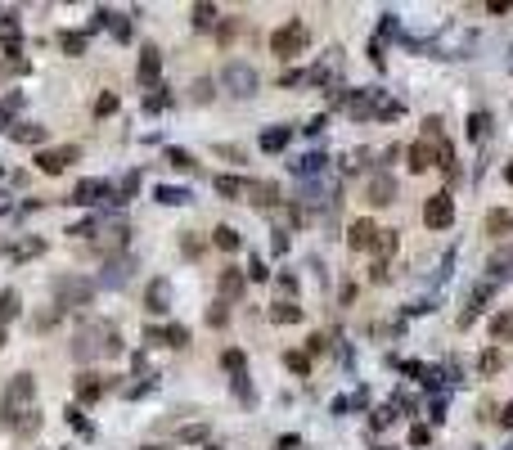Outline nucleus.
Instances as JSON below:
<instances>
[{"label":"nucleus","mask_w":513,"mask_h":450,"mask_svg":"<svg viewBox=\"0 0 513 450\" xmlns=\"http://www.w3.org/2000/svg\"><path fill=\"white\" fill-rule=\"evenodd\" d=\"M5 423L18 437H32L41 428V410H36V378L32 374H14L5 387Z\"/></svg>","instance_id":"nucleus-1"},{"label":"nucleus","mask_w":513,"mask_h":450,"mask_svg":"<svg viewBox=\"0 0 513 450\" xmlns=\"http://www.w3.org/2000/svg\"><path fill=\"white\" fill-rule=\"evenodd\" d=\"M122 352V338L118 329L108 320H90L81 333H77V343H73V356L77 360H99V356H118Z\"/></svg>","instance_id":"nucleus-2"},{"label":"nucleus","mask_w":513,"mask_h":450,"mask_svg":"<svg viewBox=\"0 0 513 450\" xmlns=\"http://www.w3.org/2000/svg\"><path fill=\"white\" fill-rule=\"evenodd\" d=\"M270 54H279V59H298V54H306V23L289 18L284 27H275V32H270Z\"/></svg>","instance_id":"nucleus-3"},{"label":"nucleus","mask_w":513,"mask_h":450,"mask_svg":"<svg viewBox=\"0 0 513 450\" xmlns=\"http://www.w3.org/2000/svg\"><path fill=\"white\" fill-rule=\"evenodd\" d=\"M221 86L230 90V95H239V99H252L256 90H261V77H256L252 64H239V59H230V64L221 68Z\"/></svg>","instance_id":"nucleus-4"},{"label":"nucleus","mask_w":513,"mask_h":450,"mask_svg":"<svg viewBox=\"0 0 513 450\" xmlns=\"http://www.w3.org/2000/svg\"><path fill=\"white\" fill-rule=\"evenodd\" d=\"M77 158H81V149H77V144L41 149V153H36V172H45V176H59V172H68V167H73Z\"/></svg>","instance_id":"nucleus-5"},{"label":"nucleus","mask_w":513,"mask_h":450,"mask_svg":"<svg viewBox=\"0 0 513 450\" xmlns=\"http://www.w3.org/2000/svg\"><path fill=\"white\" fill-rule=\"evenodd\" d=\"M455 221V203H450V194H432L423 203V225L428 230H446Z\"/></svg>","instance_id":"nucleus-6"},{"label":"nucleus","mask_w":513,"mask_h":450,"mask_svg":"<svg viewBox=\"0 0 513 450\" xmlns=\"http://www.w3.org/2000/svg\"><path fill=\"white\" fill-rule=\"evenodd\" d=\"M54 297H59V306H81V302H90V279H54Z\"/></svg>","instance_id":"nucleus-7"},{"label":"nucleus","mask_w":513,"mask_h":450,"mask_svg":"<svg viewBox=\"0 0 513 450\" xmlns=\"http://www.w3.org/2000/svg\"><path fill=\"white\" fill-rule=\"evenodd\" d=\"M127 225H113V230H104V235L95 239V252H104V257H113V252H122L127 248Z\"/></svg>","instance_id":"nucleus-8"},{"label":"nucleus","mask_w":513,"mask_h":450,"mask_svg":"<svg viewBox=\"0 0 513 450\" xmlns=\"http://www.w3.org/2000/svg\"><path fill=\"white\" fill-rule=\"evenodd\" d=\"M392 194H396V181L387 172H378L374 181H369V203L374 207H383V203H392Z\"/></svg>","instance_id":"nucleus-9"},{"label":"nucleus","mask_w":513,"mask_h":450,"mask_svg":"<svg viewBox=\"0 0 513 450\" xmlns=\"http://www.w3.org/2000/svg\"><path fill=\"white\" fill-rule=\"evenodd\" d=\"M437 158H441V153L432 149V140H419V144H410V167H415V172H428Z\"/></svg>","instance_id":"nucleus-10"},{"label":"nucleus","mask_w":513,"mask_h":450,"mask_svg":"<svg viewBox=\"0 0 513 450\" xmlns=\"http://www.w3.org/2000/svg\"><path fill=\"white\" fill-rule=\"evenodd\" d=\"M158 68H162V54H158V45H144V50H140V81L149 86L153 77H158Z\"/></svg>","instance_id":"nucleus-11"},{"label":"nucleus","mask_w":513,"mask_h":450,"mask_svg":"<svg viewBox=\"0 0 513 450\" xmlns=\"http://www.w3.org/2000/svg\"><path fill=\"white\" fill-rule=\"evenodd\" d=\"M378 239V225L374 221H352V235H347V243L352 248H374Z\"/></svg>","instance_id":"nucleus-12"},{"label":"nucleus","mask_w":513,"mask_h":450,"mask_svg":"<svg viewBox=\"0 0 513 450\" xmlns=\"http://www.w3.org/2000/svg\"><path fill=\"white\" fill-rule=\"evenodd\" d=\"M396 243H401V239H396V230H378V239H374V266H383V261L392 257Z\"/></svg>","instance_id":"nucleus-13"},{"label":"nucleus","mask_w":513,"mask_h":450,"mask_svg":"<svg viewBox=\"0 0 513 450\" xmlns=\"http://www.w3.org/2000/svg\"><path fill=\"white\" fill-rule=\"evenodd\" d=\"M99 194H108L104 181H81V185H77V194H73V203H86V207H90V203H99Z\"/></svg>","instance_id":"nucleus-14"},{"label":"nucleus","mask_w":513,"mask_h":450,"mask_svg":"<svg viewBox=\"0 0 513 450\" xmlns=\"http://www.w3.org/2000/svg\"><path fill=\"white\" fill-rule=\"evenodd\" d=\"M513 230V212H504V207H495V212H486V235H509Z\"/></svg>","instance_id":"nucleus-15"},{"label":"nucleus","mask_w":513,"mask_h":450,"mask_svg":"<svg viewBox=\"0 0 513 450\" xmlns=\"http://www.w3.org/2000/svg\"><path fill=\"white\" fill-rule=\"evenodd\" d=\"M149 338H153V343L167 338V347H185V343H189V329H185V324H167L162 333H149Z\"/></svg>","instance_id":"nucleus-16"},{"label":"nucleus","mask_w":513,"mask_h":450,"mask_svg":"<svg viewBox=\"0 0 513 450\" xmlns=\"http://www.w3.org/2000/svg\"><path fill=\"white\" fill-rule=\"evenodd\" d=\"M491 338H495V343H509V338H513V311H500L491 320Z\"/></svg>","instance_id":"nucleus-17"},{"label":"nucleus","mask_w":513,"mask_h":450,"mask_svg":"<svg viewBox=\"0 0 513 450\" xmlns=\"http://www.w3.org/2000/svg\"><path fill=\"white\" fill-rule=\"evenodd\" d=\"M99 392H104V383H99L95 374H81V378H77V401H95Z\"/></svg>","instance_id":"nucleus-18"},{"label":"nucleus","mask_w":513,"mask_h":450,"mask_svg":"<svg viewBox=\"0 0 513 450\" xmlns=\"http://www.w3.org/2000/svg\"><path fill=\"white\" fill-rule=\"evenodd\" d=\"M270 320H275V324H298L302 311L293 306V302H275V306H270Z\"/></svg>","instance_id":"nucleus-19"},{"label":"nucleus","mask_w":513,"mask_h":450,"mask_svg":"<svg viewBox=\"0 0 513 450\" xmlns=\"http://www.w3.org/2000/svg\"><path fill=\"white\" fill-rule=\"evenodd\" d=\"M244 194H252V203H275V185H261V181H244Z\"/></svg>","instance_id":"nucleus-20"},{"label":"nucleus","mask_w":513,"mask_h":450,"mask_svg":"<svg viewBox=\"0 0 513 450\" xmlns=\"http://www.w3.org/2000/svg\"><path fill=\"white\" fill-rule=\"evenodd\" d=\"M284 144H289V127H275V131H261V149H266V153L284 149Z\"/></svg>","instance_id":"nucleus-21"},{"label":"nucleus","mask_w":513,"mask_h":450,"mask_svg":"<svg viewBox=\"0 0 513 450\" xmlns=\"http://www.w3.org/2000/svg\"><path fill=\"white\" fill-rule=\"evenodd\" d=\"M216 194L221 198H244V181L239 176H216Z\"/></svg>","instance_id":"nucleus-22"},{"label":"nucleus","mask_w":513,"mask_h":450,"mask_svg":"<svg viewBox=\"0 0 513 450\" xmlns=\"http://www.w3.org/2000/svg\"><path fill=\"white\" fill-rule=\"evenodd\" d=\"M212 243L221 248V252H235V248H239V235L230 230V225H216V230H212Z\"/></svg>","instance_id":"nucleus-23"},{"label":"nucleus","mask_w":513,"mask_h":450,"mask_svg":"<svg viewBox=\"0 0 513 450\" xmlns=\"http://www.w3.org/2000/svg\"><path fill=\"white\" fill-rule=\"evenodd\" d=\"M14 311H18V293H14V289H5V293H0V329H5V324L14 320Z\"/></svg>","instance_id":"nucleus-24"},{"label":"nucleus","mask_w":513,"mask_h":450,"mask_svg":"<svg viewBox=\"0 0 513 450\" xmlns=\"http://www.w3.org/2000/svg\"><path fill=\"white\" fill-rule=\"evenodd\" d=\"M41 248H45L41 239H23V243H14V248H10V257H14V261H27V257H36Z\"/></svg>","instance_id":"nucleus-25"},{"label":"nucleus","mask_w":513,"mask_h":450,"mask_svg":"<svg viewBox=\"0 0 513 450\" xmlns=\"http://www.w3.org/2000/svg\"><path fill=\"white\" fill-rule=\"evenodd\" d=\"M221 293L225 297H239V293H244V275H239V270H221Z\"/></svg>","instance_id":"nucleus-26"},{"label":"nucleus","mask_w":513,"mask_h":450,"mask_svg":"<svg viewBox=\"0 0 513 450\" xmlns=\"http://www.w3.org/2000/svg\"><path fill=\"white\" fill-rule=\"evenodd\" d=\"M10 135H14V140H27V144H41V140H45V127H32V122H27V127H10Z\"/></svg>","instance_id":"nucleus-27"},{"label":"nucleus","mask_w":513,"mask_h":450,"mask_svg":"<svg viewBox=\"0 0 513 450\" xmlns=\"http://www.w3.org/2000/svg\"><path fill=\"white\" fill-rule=\"evenodd\" d=\"M158 203H171V207H176V203H189V189H176V185H162V189H158Z\"/></svg>","instance_id":"nucleus-28"},{"label":"nucleus","mask_w":513,"mask_h":450,"mask_svg":"<svg viewBox=\"0 0 513 450\" xmlns=\"http://www.w3.org/2000/svg\"><path fill=\"white\" fill-rule=\"evenodd\" d=\"M212 23H216V5H194V27H203L207 32Z\"/></svg>","instance_id":"nucleus-29"},{"label":"nucleus","mask_w":513,"mask_h":450,"mask_svg":"<svg viewBox=\"0 0 513 450\" xmlns=\"http://www.w3.org/2000/svg\"><path fill=\"white\" fill-rule=\"evenodd\" d=\"M486 270H495V275H509V270H513V252H509V248H504V252H495V257L486 261Z\"/></svg>","instance_id":"nucleus-30"},{"label":"nucleus","mask_w":513,"mask_h":450,"mask_svg":"<svg viewBox=\"0 0 513 450\" xmlns=\"http://www.w3.org/2000/svg\"><path fill=\"white\" fill-rule=\"evenodd\" d=\"M162 306H167V284H149V311H162Z\"/></svg>","instance_id":"nucleus-31"},{"label":"nucleus","mask_w":513,"mask_h":450,"mask_svg":"<svg viewBox=\"0 0 513 450\" xmlns=\"http://www.w3.org/2000/svg\"><path fill=\"white\" fill-rule=\"evenodd\" d=\"M284 365H289L293 374H306V369H311V356H306V352H289V356H284Z\"/></svg>","instance_id":"nucleus-32"},{"label":"nucleus","mask_w":513,"mask_h":450,"mask_svg":"<svg viewBox=\"0 0 513 450\" xmlns=\"http://www.w3.org/2000/svg\"><path fill=\"white\" fill-rule=\"evenodd\" d=\"M477 369H482V374H500V352H495V347H491V352H482Z\"/></svg>","instance_id":"nucleus-33"},{"label":"nucleus","mask_w":513,"mask_h":450,"mask_svg":"<svg viewBox=\"0 0 513 450\" xmlns=\"http://www.w3.org/2000/svg\"><path fill=\"white\" fill-rule=\"evenodd\" d=\"M486 127H491V118H486V113H473V118H469V135H473V140L486 135Z\"/></svg>","instance_id":"nucleus-34"},{"label":"nucleus","mask_w":513,"mask_h":450,"mask_svg":"<svg viewBox=\"0 0 513 450\" xmlns=\"http://www.w3.org/2000/svg\"><path fill=\"white\" fill-rule=\"evenodd\" d=\"M64 50L68 54H86V36L81 32H64Z\"/></svg>","instance_id":"nucleus-35"},{"label":"nucleus","mask_w":513,"mask_h":450,"mask_svg":"<svg viewBox=\"0 0 513 450\" xmlns=\"http://www.w3.org/2000/svg\"><path fill=\"white\" fill-rule=\"evenodd\" d=\"M194 99H198V104H207V99H212V81H207V77H198V81H194Z\"/></svg>","instance_id":"nucleus-36"},{"label":"nucleus","mask_w":513,"mask_h":450,"mask_svg":"<svg viewBox=\"0 0 513 450\" xmlns=\"http://www.w3.org/2000/svg\"><path fill=\"white\" fill-rule=\"evenodd\" d=\"M216 153H221V158H235V162H244V149H239V144H216Z\"/></svg>","instance_id":"nucleus-37"},{"label":"nucleus","mask_w":513,"mask_h":450,"mask_svg":"<svg viewBox=\"0 0 513 450\" xmlns=\"http://www.w3.org/2000/svg\"><path fill=\"white\" fill-rule=\"evenodd\" d=\"M207 324H216V329H221V324H225V302H216L212 311H207Z\"/></svg>","instance_id":"nucleus-38"},{"label":"nucleus","mask_w":513,"mask_h":450,"mask_svg":"<svg viewBox=\"0 0 513 450\" xmlns=\"http://www.w3.org/2000/svg\"><path fill=\"white\" fill-rule=\"evenodd\" d=\"M113 108H118V95H99V118H108Z\"/></svg>","instance_id":"nucleus-39"},{"label":"nucleus","mask_w":513,"mask_h":450,"mask_svg":"<svg viewBox=\"0 0 513 450\" xmlns=\"http://www.w3.org/2000/svg\"><path fill=\"white\" fill-rule=\"evenodd\" d=\"M225 365H230L235 374H244V352H225Z\"/></svg>","instance_id":"nucleus-40"},{"label":"nucleus","mask_w":513,"mask_h":450,"mask_svg":"<svg viewBox=\"0 0 513 450\" xmlns=\"http://www.w3.org/2000/svg\"><path fill=\"white\" fill-rule=\"evenodd\" d=\"M298 446H302L298 437H279V450H298Z\"/></svg>","instance_id":"nucleus-41"},{"label":"nucleus","mask_w":513,"mask_h":450,"mask_svg":"<svg viewBox=\"0 0 513 450\" xmlns=\"http://www.w3.org/2000/svg\"><path fill=\"white\" fill-rule=\"evenodd\" d=\"M500 423H504V428H513V401H509V406H504V414H500Z\"/></svg>","instance_id":"nucleus-42"},{"label":"nucleus","mask_w":513,"mask_h":450,"mask_svg":"<svg viewBox=\"0 0 513 450\" xmlns=\"http://www.w3.org/2000/svg\"><path fill=\"white\" fill-rule=\"evenodd\" d=\"M504 181H509V185H513V162H509V167H504Z\"/></svg>","instance_id":"nucleus-43"},{"label":"nucleus","mask_w":513,"mask_h":450,"mask_svg":"<svg viewBox=\"0 0 513 450\" xmlns=\"http://www.w3.org/2000/svg\"><path fill=\"white\" fill-rule=\"evenodd\" d=\"M0 347H5V329H0Z\"/></svg>","instance_id":"nucleus-44"}]
</instances>
